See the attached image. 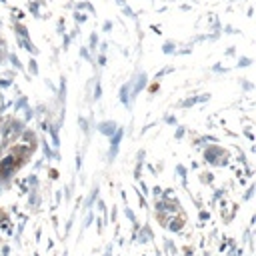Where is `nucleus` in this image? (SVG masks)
I'll return each mask as SVG.
<instances>
[{
  "mask_svg": "<svg viewBox=\"0 0 256 256\" xmlns=\"http://www.w3.org/2000/svg\"><path fill=\"white\" fill-rule=\"evenodd\" d=\"M122 138V130H118L116 134H114V140H112V148H110V158H114L116 156V150H118V142H120Z\"/></svg>",
  "mask_w": 256,
  "mask_h": 256,
  "instance_id": "nucleus-1",
  "label": "nucleus"
},
{
  "mask_svg": "<svg viewBox=\"0 0 256 256\" xmlns=\"http://www.w3.org/2000/svg\"><path fill=\"white\" fill-rule=\"evenodd\" d=\"M126 92H128V84H124V86H122V90H120V98H122V102H124V104H128V102H126Z\"/></svg>",
  "mask_w": 256,
  "mask_h": 256,
  "instance_id": "nucleus-3",
  "label": "nucleus"
},
{
  "mask_svg": "<svg viewBox=\"0 0 256 256\" xmlns=\"http://www.w3.org/2000/svg\"><path fill=\"white\" fill-rule=\"evenodd\" d=\"M100 132L102 134H114V132H116V124H114V122H102Z\"/></svg>",
  "mask_w": 256,
  "mask_h": 256,
  "instance_id": "nucleus-2",
  "label": "nucleus"
}]
</instances>
